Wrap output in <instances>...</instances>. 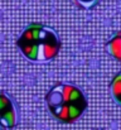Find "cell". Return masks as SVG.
Listing matches in <instances>:
<instances>
[{"label": "cell", "instance_id": "cell-2", "mask_svg": "<svg viewBox=\"0 0 121 130\" xmlns=\"http://www.w3.org/2000/svg\"><path fill=\"white\" fill-rule=\"evenodd\" d=\"M45 101L52 115L64 124L76 121L87 107L83 92L76 86L67 84L56 85L47 93Z\"/></svg>", "mask_w": 121, "mask_h": 130}, {"label": "cell", "instance_id": "cell-3", "mask_svg": "<svg viewBox=\"0 0 121 130\" xmlns=\"http://www.w3.org/2000/svg\"><path fill=\"white\" fill-rule=\"evenodd\" d=\"M18 124V111L13 101L5 95L0 93V128L10 130Z\"/></svg>", "mask_w": 121, "mask_h": 130}, {"label": "cell", "instance_id": "cell-6", "mask_svg": "<svg viewBox=\"0 0 121 130\" xmlns=\"http://www.w3.org/2000/svg\"><path fill=\"white\" fill-rule=\"evenodd\" d=\"M78 6L83 8V9H91L92 6H95L100 0H73Z\"/></svg>", "mask_w": 121, "mask_h": 130}, {"label": "cell", "instance_id": "cell-1", "mask_svg": "<svg viewBox=\"0 0 121 130\" xmlns=\"http://www.w3.org/2000/svg\"><path fill=\"white\" fill-rule=\"evenodd\" d=\"M16 45L30 61L47 62L53 59L61 48L57 33L42 24H30L18 38Z\"/></svg>", "mask_w": 121, "mask_h": 130}, {"label": "cell", "instance_id": "cell-5", "mask_svg": "<svg viewBox=\"0 0 121 130\" xmlns=\"http://www.w3.org/2000/svg\"><path fill=\"white\" fill-rule=\"evenodd\" d=\"M110 90H111V96L115 100V102L119 106H121V72L117 73L111 81Z\"/></svg>", "mask_w": 121, "mask_h": 130}, {"label": "cell", "instance_id": "cell-4", "mask_svg": "<svg viewBox=\"0 0 121 130\" xmlns=\"http://www.w3.org/2000/svg\"><path fill=\"white\" fill-rule=\"evenodd\" d=\"M106 49L111 57L121 62V33L115 34L106 44Z\"/></svg>", "mask_w": 121, "mask_h": 130}, {"label": "cell", "instance_id": "cell-7", "mask_svg": "<svg viewBox=\"0 0 121 130\" xmlns=\"http://www.w3.org/2000/svg\"><path fill=\"white\" fill-rule=\"evenodd\" d=\"M97 130H101V129H97Z\"/></svg>", "mask_w": 121, "mask_h": 130}]
</instances>
